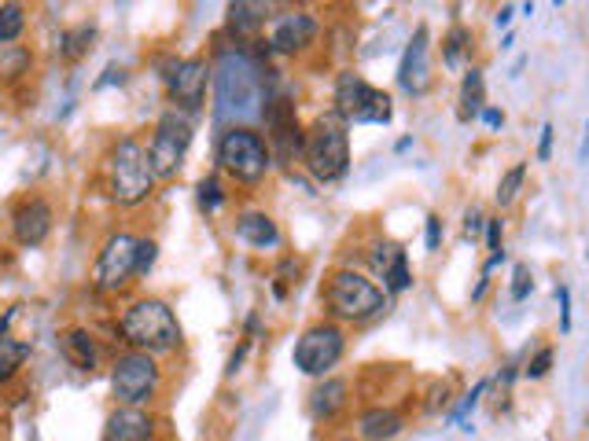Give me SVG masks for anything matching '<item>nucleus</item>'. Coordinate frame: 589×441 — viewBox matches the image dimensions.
<instances>
[{
	"label": "nucleus",
	"mask_w": 589,
	"mask_h": 441,
	"mask_svg": "<svg viewBox=\"0 0 589 441\" xmlns=\"http://www.w3.org/2000/svg\"><path fill=\"white\" fill-rule=\"evenodd\" d=\"M549 368H553V350H538V357H534L531 368H527V375H531V380H542Z\"/></svg>",
	"instance_id": "nucleus-35"
},
{
	"label": "nucleus",
	"mask_w": 589,
	"mask_h": 441,
	"mask_svg": "<svg viewBox=\"0 0 589 441\" xmlns=\"http://www.w3.org/2000/svg\"><path fill=\"white\" fill-rule=\"evenodd\" d=\"M136 250H141V236L111 233L97 250V265H92V287L100 294H122L136 280Z\"/></svg>",
	"instance_id": "nucleus-12"
},
{
	"label": "nucleus",
	"mask_w": 589,
	"mask_h": 441,
	"mask_svg": "<svg viewBox=\"0 0 589 441\" xmlns=\"http://www.w3.org/2000/svg\"><path fill=\"white\" fill-rule=\"evenodd\" d=\"M405 419L402 412H394V408H365L362 416H357V438L362 441H391L402 434Z\"/></svg>",
	"instance_id": "nucleus-20"
},
{
	"label": "nucleus",
	"mask_w": 589,
	"mask_h": 441,
	"mask_svg": "<svg viewBox=\"0 0 589 441\" xmlns=\"http://www.w3.org/2000/svg\"><path fill=\"white\" fill-rule=\"evenodd\" d=\"M119 335L130 350L147 357H170L185 346V328L177 320L174 306L163 298H152V294L147 298H133L119 313Z\"/></svg>",
	"instance_id": "nucleus-2"
},
{
	"label": "nucleus",
	"mask_w": 589,
	"mask_h": 441,
	"mask_svg": "<svg viewBox=\"0 0 589 441\" xmlns=\"http://www.w3.org/2000/svg\"><path fill=\"white\" fill-rule=\"evenodd\" d=\"M482 225H487V217L479 214V210H468V217H465V236L476 239L482 233Z\"/></svg>",
	"instance_id": "nucleus-38"
},
{
	"label": "nucleus",
	"mask_w": 589,
	"mask_h": 441,
	"mask_svg": "<svg viewBox=\"0 0 589 441\" xmlns=\"http://www.w3.org/2000/svg\"><path fill=\"white\" fill-rule=\"evenodd\" d=\"M553 155V125H542V144H538V162H549Z\"/></svg>",
	"instance_id": "nucleus-41"
},
{
	"label": "nucleus",
	"mask_w": 589,
	"mask_h": 441,
	"mask_svg": "<svg viewBox=\"0 0 589 441\" xmlns=\"http://www.w3.org/2000/svg\"><path fill=\"white\" fill-rule=\"evenodd\" d=\"M233 236L251 250H280V244H284L280 225L266 214V210H240Z\"/></svg>",
	"instance_id": "nucleus-17"
},
{
	"label": "nucleus",
	"mask_w": 589,
	"mask_h": 441,
	"mask_svg": "<svg viewBox=\"0 0 589 441\" xmlns=\"http://www.w3.org/2000/svg\"><path fill=\"white\" fill-rule=\"evenodd\" d=\"M346 125H387L391 122V97L380 89H373L362 74L354 70H343L335 78V108H332Z\"/></svg>",
	"instance_id": "nucleus-9"
},
{
	"label": "nucleus",
	"mask_w": 589,
	"mask_h": 441,
	"mask_svg": "<svg viewBox=\"0 0 589 441\" xmlns=\"http://www.w3.org/2000/svg\"><path fill=\"white\" fill-rule=\"evenodd\" d=\"M34 70V52L26 45H8L0 48V81H19Z\"/></svg>",
	"instance_id": "nucleus-25"
},
{
	"label": "nucleus",
	"mask_w": 589,
	"mask_h": 441,
	"mask_svg": "<svg viewBox=\"0 0 589 441\" xmlns=\"http://www.w3.org/2000/svg\"><path fill=\"white\" fill-rule=\"evenodd\" d=\"M155 173L147 162V147L136 136H119L103 155V192L114 206L133 210L155 195Z\"/></svg>",
	"instance_id": "nucleus-3"
},
{
	"label": "nucleus",
	"mask_w": 589,
	"mask_h": 441,
	"mask_svg": "<svg viewBox=\"0 0 589 441\" xmlns=\"http://www.w3.org/2000/svg\"><path fill=\"white\" fill-rule=\"evenodd\" d=\"M438 244H442V220L431 214L427 217V250H438Z\"/></svg>",
	"instance_id": "nucleus-40"
},
{
	"label": "nucleus",
	"mask_w": 589,
	"mask_h": 441,
	"mask_svg": "<svg viewBox=\"0 0 589 441\" xmlns=\"http://www.w3.org/2000/svg\"><path fill=\"white\" fill-rule=\"evenodd\" d=\"M159 434V419L152 408H114L103 423V441H155Z\"/></svg>",
	"instance_id": "nucleus-16"
},
{
	"label": "nucleus",
	"mask_w": 589,
	"mask_h": 441,
	"mask_svg": "<svg viewBox=\"0 0 589 441\" xmlns=\"http://www.w3.org/2000/svg\"><path fill=\"white\" fill-rule=\"evenodd\" d=\"M196 203L203 214H218L221 206H225V188H221V181L214 173L203 177V181L196 184Z\"/></svg>",
	"instance_id": "nucleus-29"
},
{
	"label": "nucleus",
	"mask_w": 589,
	"mask_h": 441,
	"mask_svg": "<svg viewBox=\"0 0 589 441\" xmlns=\"http://www.w3.org/2000/svg\"><path fill=\"white\" fill-rule=\"evenodd\" d=\"M302 166L318 184L343 181L351 170V133L346 122L335 111L321 114L307 129V144H302Z\"/></svg>",
	"instance_id": "nucleus-5"
},
{
	"label": "nucleus",
	"mask_w": 589,
	"mask_h": 441,
	"mask_svg": "<svg viewBox=\"0 0 589 441\" xmlns=\"http://www.w3.org/2000/svg\"><path fill=\"white\" fill-rule=\"evenodd\" d=\"M30 361V342L23 339H0V386H8V383H15L19 380V372L26 368Z\"/></svg>",
	"instance_id": "nucleus-23"
},
{
	"label": "nucleus",
	"mask_w": 589,
	"mask_h": 441,
	"mask_svg": "<svg viewBox=\"0 0 589 441\" xmlns=\"http://www.w3.org/2000/svg\"><path fill=\"white\" fill-rule=\"evenodd\" d=\"M155 258H159V244L152 236H141V250H136V280H144L147 272L155 269Z\"/></svg>",
	"instance_id": "nucleus-31"
},
{
	"label": "nucleus",
	"mask_w": 589,
	"mask_h": 441,
	"mask_svg": "<svg viewBox=\"0 0 589 441\" xmlns=\"http://www.w3.org/2000/svg\"><path fill=\"white\" fill-rule=\"evenodd\" d=\"M402 258H405V250L398 244H391V239H384V244H376L373 250H368V265H373V272L380 280H387V272H391Z\"/></svg>",
	"instance_id": "nucleus-27"
},
{
	"label": "nucleus",
	"mask_w": 589,
	"mask_h": 441,
	"mask_svg": "<svg viewBox=\"0 0 589 441\" xmlns=\"http://www.w3.org/2000/svg\"><path fill=\"white\" fill-rule=\"evenodd\" d=\"M163 368L159 357L125 350L111 361V397L122 408H152L163 394Z\"/></svg>",
	"instance_id": "nucleus-7"
},
{
	"label": "nucleus",
	"mask_w": 589,
	"mask_h": 441,
	"mask_svg": "<svg viewBox=\"0 0 589 441\" xmlns=\"http://www.w3.org/2000/svg\"><path fill=\"white\" fill-rule=\"evenodd\" d=\"M321 34V23L310 12H284L269 23V52L280 56H294V52H307Z\"/></svg>",
	"instance_id": "nucleus-14"
},
{
	"label": "nucleus",
	"mask_w": 589,
	"mask_h": 441,
	"mask_svg": "<svg viewBox=\"0 0 589 441\" xmlns=\"http://www.w3.org/2000/svg\"><path fill=\"white\" fill-rule=\"evenodd\" d=\"M556 298H560V328L571 331V291L556 287Z\"/></svg>",
	"instance_id": "nucleus-36"
},
{
	"label": "nucleus",
	"mask_w": 589,
	"mask_h": 441,
	"mask_svg": "<svg viewBox=\"0 0 589 441\" xmlns=\"http://www.w3.org/2000/svg\"><path fill=\"white\" fill-rule=\"evenodd\" d=\"M324 306L343 324H368L391 309V298L373 280H365L362 272L335 269L329 283H324Z\"/></svg>",
	"instance_id": "nucleus-6"
},
{
	"label": "nucleus",
	"mask_w": 589,
	"mask_h": 441,
	"mask_svg": "<svg viewBox=\"0 0 589 441\" xmlns=\"http://www.w3.org/2000/svg\"><path fill=\"white\" fill-rule=\"evenodd\" d=\"M59 350H63V361L70 368H78L81 375L100 372V342H97V335L89 328H81V324L59 331Z\"/></svg>",
	"instance_id": "nucleus-18"
},
{
	"label": "nucleus",
	"mask_w": 589,
	"mask_h": 441,
	"mask_svg": "<svg viewBox=\"0 0 589 441\" xmlns=\"http://www.w3.org/2000/svg\"><path fill=\"white\" fill-rule=\"evenodd\" d=\"M92 41H97V26H92V23L63 30V34H59V56L67 59V63L86 59L89 52H92Z\"/></svg>",
	"instance_id": "nucleus-24"
},
{
	"label": "nucleus",
	"mask_w": 589,
	"mask_h": 441,
	"mask_svg": "<svg viewBox=\"0 0 589 441\" xmlns=\"http://www.w3.org/2000/svg\"><path fill=\"white\" fill-rule=\"evenodd\" d=\"M487 244H490V255H504L501 250V217L487 220Z\"/></svg>",
	"instance_id": "nucleus-37"
},
{
	"label": "nucleus",
	"mask_w": 589,
	"mask_h": 441,
	"mask_svg": "<svg viewBox=\"0 0 589 441\" xmlns=\"http://www.w3.org/2000/svg\"><path fill=\"white\" fill-rule=\"evenodd\" d=\"M52 225H56V210L45 195H26L19 199L12 210V236L19 247L34 250L52 236Z\"/></svg>",
	"instance_id": "nucleus-13"
},
{
	"label": "nucleus",
	"mask_w": 589,
	"mask_h": 441,
	"mask_svg": "<svg viewBox=\"0 0 589 441\" xmlns=\"http://www.w3.org/2000/svg\"><path fill=\"white\" fill-rule=\"evenodd\" d=\"M196 140V125L185 111L166 108L152 125V136H147V162H152L155 181H174L181 173V166L192 151Z\"/></svg>",
	"instance_id": "nucleus-8"
},
{
	"label": "nucleus",
	"mask_w": 589,
	"mask_h": 441,
	"mask_svg": "<svg viewBox=\"0 0 589 441\" xmlns=\"http://www.w3.org/2000/svg\"><path fill=\"white\" fill-rule=\"evenodd\" d=\"M493 23H498V30H501V26H509V23H512V8H501V12H498V19H493Z\"/></svg>",
	"instance_id": "nucleus-43"
},
{
	"label": "nucleus",
	"mask_w": 589,
	"mask_h": 441,
	"mask_svg": "<svg viewBox=\"0 0 589 441\" xmlns=\"http://www.w3.org/2000/svg\"><path fill=\"white\" fill-rule=\"evenodd\" d=\"M523 177H527V162H515L512 170L498 181V206H501V210H509V206L515 203V199H520V192H523Z\"/></svg>",
	"instance_id": "nucleus-28"
},
{
	"label": "nucleus",
	"mask_w": 589,
	"mask_h": 441,
	"mask_svg": "<svg viewBox=\"0 0 589 441\" xmlns=\"http://www.w3.org/2000/svg\"><path fill=\"white\" fill-rule=\"evenodd\" d=\"M214 162L236 184H262L273 170L269 140L251 125H225L214 144Z\"/></svg>",
	"instance_id": "nucleus-4"
},
{
	"label": "nucleus",
	"mask_w": 589,
	"mask_h": 441,
	"mask_svg": "<svg viewBox=\"0 0 589 441\" xmlns=\"http://www.w3.org/2000/svg\"><path fill=\"white\" fill-rule=\"evenodd\" d=\"M273 23V8L269 4H251V0H240V4H229L225 26L236 41H258V34Z\"/></svg>",
	"instance_id": "nucleus-19"
},
{
	"label": "nucleus",
	"mask_w": 589,
	"mask_h": 441,
	"mask_svg": "<svg viewBox=\"0 0 589 441\" xmlns=\"http://www.w3.org/2000/svg\"><path fill=\"white\" fill-rule=\"evenodd\" d=\"M479 118H482V122H487V125H490V129H501V125H504V114H501V111H493V108H487V111H482V114H479Z\"/></svg>",
	"instance_id": "nucleus-42"
},
{
	"label": "nucleus",
	"mask_w": 589,
	"mask_h": 441,
	"mask_svg": "<svg viewBox=\"0 0 589 441\" xmlns=\"http://www.w3.org/2000/svg\"><path fill=\"white\" fill-rule=\"evenodd\" d=\"M431 34L427 26H416L413 41L402 52V63H398V89L409 92V97H424L431 86Z\"/></svg>",
	"instance_id": "nucleus-15"
},
{
	"label": "nucleus",
	"mask_w": 589,
	"mask_h": 441,
	"mask_svg": "<svg viewBox=\"0 0 589 441\" xmlns=\"http://www.w3.org/2000/svg\"><path fill=\"white\" fill-rule=\"evenodd\" d=\"M343 353H346L343 328L335 320H321L294 339L291 361L302 375H310V380H329V372L343 361Z\"/></svg>",
	"instance_id": "nucleus-11"
},
{
	"label": "nucleus",
	"mask_w": 589,
	"mask_h": 441,
	"mask_svg": "<svg viewBox=\"0 0 589 441\" xmlns=\"http://www.w3.org/2000/svg\"><path fill=\"white\" fill-rule=\"evenodd\" d=\"M163 86H166V97H170V108L185 111L188 118H196L207 103V89L214 86V63L207 56L170 59L163 67Z\"/></svg>",
	"instance_id": "nucleus-10"
},
{
	"label": "nucleus",
	"mask_w": 589,
	"mask_h": 441,
	"mask_svg": "<svg viewBox=\"0 0 589 441\" xmlns=\"http://www.w3.org/2000/svg\"><path fill=\"white\" fill-rule=\"evenodd\" d=\"M247 353H251V339H244L233 350V357H229V368H225V375L233 380V375H240V368H244V361H247Z\"/></svg>",
	"instance_id": "nucleus-33"
},
{
	"label": "nucleus",
	"mask_w": 589,
	"mask_h": 441,
	"mask_svg": "<svg viewBox=\"0 0 589 441\" xmlns=\"http://www.w3.org/2000/svg\"><path fill=\"white\" fill-rule=\"evenodd\" d=\"M26 34V8L23 4H0V48L19 45Z\"/></svg>",
	"instance_id": "nucleus-26"
},
{
	"label": "nucleus",
	"mask_w": 589,
	"mask_h": 441,
	"mask_svg": "<svg viewBox=\"0 0 589 441\" xmlns=\"http://www.w3.org/2000/svg\"><path fill=\"white\" fill-rule=\"evenodd\" d=\"M531 291H534L531 269H527V265H515V272H512V302H523Z\"/></svg>",
	"instance_id": "nucleus-32"
},
{
	"label": "nucleus",
	"mask_w": 589,
	"mask_h": 441,
	"mask_svg": "<svg viewBox=\"0 0 589 441\" xmlns=\"http://www.w3.org/2000/svg\"><path fill=\"white\" fill-rule=\"evenodd\" d=\"M277 97V78L244 48H225L214 63V118L247 125L262 118L266 100Z\"/></svg>",
	"instance_id": "nucleus-1"
},
{
	"label": "nucleus",
	"mask_w": 589,
	"mask_h": 441,
	"mask_svg": "<svg viewBox=\"0 0 589 441\" xmlns=\"http://www.w3.org/2000/svg\"><path fill=\"white\" fill-rule=\"evenodd\" d=\"M487 111V81H482V70L471 67L465 74V86H460V118L471 122Z\"/></svg>",
	"instance_id": "nucleus-22"
},
{
	"label": "nucleus",
	"mask_w": 589,
	"mask_h": 441,
	"mask_svg": "<svg viewBox=\"0 0 589 441\" xmlns=\"http://www.w3.org/2000/svg\"><path fill=\"white\" fill-rule=\"evenodd\" d=\"M103 74H108V78H100V81H97V89H108V86H114V81H119V86H122V81H125V67H119V63H111V67L103 70Z\"/></svg>",
	"instance_id": "nucleus-39"
},
{
	"label": "nucleus",
	"mask_w": 589,
	"mask_h": 441,
	"mask_svg": "<svg viewBox=\"0 0 589 441\" xmlns=\"http://www.w3.org/2000/svg\"><path fill=\"white\" fill-rule=\"evenodd\" d=\"M482 391H487V380H482V383H476V386H471V394L465 397V402H460V408H457V412H454V419H457V423H460V419H465V416L471 412V408H476V402H479V397H482Z\"/></svg>",
	"instance_id": "nucleus-34"
},
{
	"label": "nucleus",
	"mask_w": 589,
	"mask_h": 441,
	"mask_svg": "<svg viewBox=\"0 0 589 441\" xmlns=\"http://www.w3.org/2000/svg\"><path fill=\"white\" fill-rule=\"evenodd\" d=\"M346 402H351V383L346 380H321L310 391V416L313 419H332L340 416Z\"/></svg>",
	"instance_id": "nucleus-21"
},
{
	"label": "nucleus",
	"mask_w": 589,
	"mask_h": 441,
	"mask_svg": "<svg viewBox=\"0 0 589 441\" xmlns=\"http://www.w3.org/2000/svg\"><path fill=\"white\" fill-rule=\"evenodd\" d=\"M468 41H471V34H468L465 26H454V30H449L446 45H442V59H446V67H449V70H457L460 63H465V48H468Z\"/></svg>",
	"instance_id": "nucleus-30"
}]
</instances>
